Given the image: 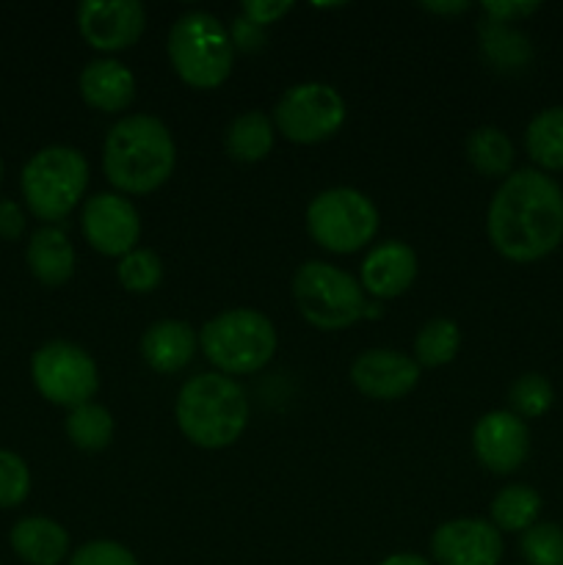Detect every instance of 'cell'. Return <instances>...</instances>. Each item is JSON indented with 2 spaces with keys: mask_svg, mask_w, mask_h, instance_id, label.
Masks as SVG:
<instances>
[{
  "mask_svg": "<svg viewBox=\"0 0 563 565\" xmlns=\"http://www.w3.org/2000/svg\"><path fill=\"white\" fill-rule=\"evenodd\" d=\"M467 160L478 174L491 180H506L513 169V143L500 127L484 125L469 132Z\"/></svg>",
  "mask_w": 563,
  "mask_h": 565,
  "instance_id": "603a6c76",
  "label": "cell"
},
{
  "mask_svg": "<svg viewBox=\"0 0 563 565\" xmlns=\"http://www.w3.org/2000/svg\"><path fill=\"white\" fill-rule=\"evenodd\" d=\"M555 392L552 384L541 373H524L508 390V403H511V414L519 419H539L552 408Z\"/></svg>",
  "mask_w": 563,
  "mask_h": 565,
  "instance_id": "4316f807",
  "label": "cell"
},
{
  "mask_svg": "<svg viewBox=\"0 0 563 565\" xmlns=\"http://www.w3.org/2000/svg\"><path fill=\"white\" fill-rule=\"evenodd\" d=\"M461 345V331L450 318H434L417 331L414 340V362L419 367H442L456 359Z\"/></svg>",
  "mask_w": 563,
  "mask_h": 565,
  "instance_id": "484cf974",
  "label": "cell"
},
{
  "mask_svg": "<svg viewBox=\"0 0 563 565\" xmlns=\"http://www.w3.org/2000/svg\"><path fill=\"white\" fill-rule=\"evenodd\" d=\"M276 329L257 309H226L199 331L204 359L221 375H248L263 370L274 359Z\"/></svg>",
  "mask_w": 563,
  "mask_h": 565,
  "instance_id": "5b68a950",
  "label": "cell"
},
{
  "mask_svg": "<svg viewBox=\"0 0 563 565\" xmlns=\"http://www.w3.org/2000/svg\"><path fill=\"white\" fill-rule=\"evenodd\" d=\"M290 9V0H246V3H241V17L252 22V25L265 28L270 22L282 20Z\"/></svg>",
  "mask_w": 563,
  "mask_h": 565,
  "instance_id": "836d02e7",
  "label": "cell"
},
{
  "mask_svg": "<svg viewBox=\"0 0 563 565\" xmlns=\"http://www.w3.org/2000/svg\"><path fill=\"white\" fill-rule=\"evenodd\" d=\"M486 232L500 257L539 263L563 241V191L539 169H519L491 196Z\"/></svg>",
  "mask_w": 563,
  "mask_h": 565,
  "instance_id": "6da1fadb",
  "label": "cell"
},
{
  "mask_svg": "<svg viewBox=\"0 0 563 565\" xmlns=\"http://www.w3.org/2000/svg\"><path fill=\"white\" fill-rule=\"evenodd\" d=\"M25 232V213L14 199H0V237L17 241Z\"/></svg>",
  "mask_w": 563,
  "mask_h": 565,
  "instance_id": "e575fe53",
  "label": "cell"
},
{
  "mask_svg": "<svg viewBox=\"0 0 563 565\" xmlns=\"http://www.w3.org/2000/svg\"><path fill=\"white\" fill-rule=\"evenodd\" d=\"M3 171H6L3 169V158H0V182H3Z\"/></svg>",
  "mask_w": 563,
  "mask_h": 565,
  "instance_id": "f35d334b",
  "label": "cell"
},
{
  "mask_svg": "<svg viewBox=\"0 0 563 565\" xmlns=\"http://www.w3.org/2000/svg\"><path fill=\"white\" fill-rule=\"evenodd\" d=\"M293 298L309 326L320 331H342L375 315L362 285L337 265L309 259L293 276Z\"/></svg>",
  "mask_w": 563,
  "mask_h": 565,
  "instance_id": "8992f818",
  "label": "cell"
},
{
  "mask_svg": "<svg viewBox=\"0 0 563 565\" xmlns=\"http://www.w3.org/2000/svg\"><path fill=\"white\" fill-rule=\"evenodd\" d=\"M70 565H138V561L119 541H88L72 552Z\"/></svg>",
  "mask_w": 563,
  "mask_h": 565,
  "instance_id": "1f68e13d",
  "label": "cell"
},
{
  "mask_svg": "<svg viewBox=\"0 0 563 565\" xmlns=\"http://www.w3.org/2000/svg\"><path fill=\"white\" fill-rule=\"evenodd\" d=\"M307 232L326 252L353 254L379 232V210L357 188H329L309 202Z\"/></svg>",
  "mask_w": 563,
  "mask_h": 565,
  "instance_id": "ba28073f",
  "label": "cell"
},
{
  "mask_svg": "<svg viewBox=\"0 0 563 565\" xmlns=\"http://www.w3.org/2000/svg\"><path fill=\"white\" fill-rule=\"evenodd\" d=\"M519 552L528 565H563V530L552 522H535L522 533Z\"/></svg>",
  "mask_w": 563,
  "mask_h": 565,
  "instance_id": "f1b7e54d",
  "label": "cell"
},
{
  "mask_svg": "<svg viewBox=\"0 0 563 565\" xmlns=\"http://www.w3.org/2000/svg\"><path fill=\"white\" fill-rule=\"evenodd\" d=\"M423 9L431 11V14L445 17V14H464V11L472 9V3H469V0H453V3H439V0H436V3H423Z\"/></svg>",
  "mask_w": 563,
  "mask_h": 565,
  "instance_id": "8d00e7d4",
  "label": "cell"
},
{
  "mask_svg": "<svg viewBox=\"0 0 563 565\" xmlns=\"http://www.w3.org/2000/svg\"><path fill=\"white\" fill-rule=\"evenodd\" d=\"M274 138H276V127L274 121L268 119L259 110H246V114L235 116L226 127V152L230 158L241 160V163H259L270 154L274 149Z\"/></svg>",
  "mask_w": 563,
  "mask_h": 565,
  "instance_id": "44dd1931",
  "label": "cell"
},
{
  "mask_svg": "<svg viewBox=\"0 0 563 565\" xmlns=\"http://www.w3.org/2000/svg\"><path fill=\"white\" fill-rule=\"evenodd\" d=\"M419 364L390 348H373L353 359L351 384L373 401H401L417 386Z\"/></svg>",
  "mask_w": 563,
  "mask_h": 565,
  "instance_id": "9a60e30c",
  "label": "cell"
},
{
  "mask_svg": "<svg viewBox=\"0 0 563 565\" xmlns=\"http://www.w3.org/2000/svg\"><path fill=\"white\" fill-rule=\"evenodd\" d=\"M0 565H3V563H0Z\"/></svg>",
  "mask_w": 563,
  "mask_h": 565,
  "instance_id": "ab89813d",
  "label": "cell"
},
{
  "mask_svg": "<svg viewBox=\"0 0 563 565\" xmlns=\"http://www.w3.org/2000/svg\"><path fill=\"white\" fill-rule=\"evenodd\" d=\"M484 42L486 53L502 66H524L530 61V55H533L530 42L522 33L511 31V28L506 25H497V22H491V28H486Z\"/></svg>",
  "mask_w": 563,
  "mask_h": 565,
  "instance_id": "4dcf8cb0",
  "label": "cell"
},
{
  "mask_svg": "<svg viewBox=\"0 0 563 565\" xmlns=\"http://www.w3.org/2000/svg\"><path fill=\"white\" fill-rule=\"evenodd\" d=\"M491 524L500 533H524L539 522L541 494L524 483L506 486L491 500Z\"/></svg>",
  "mask_w": 563,
  "mask_h": 565,
  "instance_id": "cb8c5ba5",
  "label": "cell"
},
{
  "mask_svg": "<svg viewBox=\"0 0 563 565\" xmlns=\"http://www.w3.org/2000/svg\"><path fill=\"white\" fill-rule=\"evenodd\" d=\"M66 436L83 452H99L114 439V417L99 403H86L66 414Z\"/></svg>",
  "mask_w": 563,
  "mask_h": 565,
  "instance_id": "d4e9b609",
  "label": "cell"
},
{
  "mask_svg": "<svg viewBox=\"0 0 563 565\" xmlns=\"http://www.w3.org/2000/svg\"><path fill=\"white\" fill-rule=\"evenodd\" d=\"M436 565H500L502 535L486 519H450L431 535Z\"/></svg>",
  "mask_w": 563,
  "mask_h": 565,
  "instance_id": "4fadbf2b",
  "label": "cell"
},
{
  "mask_svg": "<svg viewBox=\"0 0 563 565\" xmlns=\"http://www.w3.org/2000/svg\"><path fill=\"white\" fill-rule=\"evenodd\" d=\"M31 381L44 401L72 412L97 395L99 370L86 348L70 340H53L36 348L31 356Z\"/></svg>",
  "mask_w": 563,
  "mask_h": 565,
  "instance_id": "9c48e42d",
  "label": "cell"
},
{
  "mask_svg": "<svg viewBox=\"0 0 563 565\" xmlns=\"http://www.w3.org/2000/svg\"><path fill=\"white\" fill-rule=\"evenodd\" d=\"M174 417L191 445L202 450H224L241 439L248 425L246 392L230 375H193L177 395Z\"/></svg>",
  "mask_w": 563,
  "mask_h": 565,
  "instance_id": "3957f363",
  "label": "cell"
},
{
  "mask_svg": "<svg viewBox=\"0 0 563 565\" xmlns=\"http://www.w3.org/2000/svg\"><path fill=\"white\" fill-rule=\"evenodd\" d=\"M81 230L94 252L121 259L141 237V215L130 199L119 193H97L83 204Z\"/></svg>",
  "mask_w": 563,
  "mask_h": 565,
  "instance_id": "8fae6325",
  "label": "cell"
},
{
  "mask_svg": "<svg viewBox=\"0 0 563 565\" xmlns=\"http://www.w3.org/2000/svg\"><path fill=\"white\" fill-rule=\"evenodd\" d=\"M169 58L185 86L199 92L219 88L235 64L230 28L210 11H185L169 31Z\"/></svg>",
  "mask_w": 563,
  "mask_h": 565,
  "instance_id": "277c9868",
  "label": "cell"
},
{
  "mask_svg": "<svg viewBox=\"0 0 563 565\" xmlns=\"http://www.w3.org/2000/svg\"><path fill=\"white\" fill-rule=\"evenodd\" d=\"M31 494V469L17 452L0 450V511L20 508Z\"/></svg>",
  "mask_w": 563,
  "mask_h": 565,
  "instance_id": "f546056e",
  "label": "cell"
},
{
  "mask_svg": "<svg viewBox=\"0 0 563 565\" xmlns=\"http://www.w3.org/2000/svg\"><path fill=\"white\" fill-rule=\"evenodd\" d=\"M480 9L489 14V22H497V25H508V22L524 20V17L535 14L541 9L535 0H489Z\"/></svg>",
  "mask_w": 563,
  "mask_h": 565,
  "instance_id": "d6a6232c",
  "label": "cell"
},
{
  "mask_svg": "<svg viewBox=\"0 0 563 565\" xmlns=\"http://www.w3.org/2000/svg\"><path fill=\"white\" fill-rule=\"evenodd\" d=\"M472 450L480 467L495 475H511L530 452V430L524 419L511 412H489L475 423Z\"/></svg>",
  "mask_w": 563,
  "mask_h": 565,
  "instance_id": "5bb4252c",
  "label": "cell"
},
{
  "mask_svg": "<svg viewBox=\"0 0 563 565\" xmlns=\"http://www.w3.org/2000/svg\"><path fill=\"white\" fill-rule=\"evenodd\" d=\"M230 36H232V44H235V50H243V53H254V50H259L265 44L263 28L252 25V22L243 20V17L241 20H235Z\"/></svg>",
  "mask_w": 563,
  "mask_h": 565,
  "instance_id": "d590c367",
  "label": "cell"
},
{
  "mask_svg": "<svg viewBox=\"0 0 563 565\" xmlns=\"http://www.w3.org/2000/svg\"><path fill=\"white\" fill-rule=\"evenodd\" d=\"M81 97L99 114H121L136 99V77L121 61L94 58L81 72Z\"/></svg>",
  "mask_w": 563,
  "mask_h": 565,
  "instance_id": "e0dca14e",
  "label": "cell"
},
{
  "mask_svg": "<svg viewBox=\"0 0 563 565\" xmlns=\"http://www.w3.org/2000/svg\"><path fill=\"white\" fill-rule=\"evenodd\" d=\"M414 276H417V254H414V248L403 241H386L379 243L364 257L359 285L368 296L384 301V298L403 296L414 285Z\"/></svg>",
  "mask_w": 563,
  "mask_h": 565,
  "instance_id": "2e32d148",
  "label": "cell"
},
{
  "mask_svg": "<svg viewBox=\"0 0 563 565\" xmlns=\"http://www.w3.org/2000/svg\"><path fill=\"white\" fill-rule=\"evenodd\" d=\"M9 544L28 565H61L70 555V533L47 516H25L11 527Z\"/></svg>",
  "mask_w": 563,
  "mask_h": 565,
  "instance_id": "ffe728a7",
  "label": "cell"
},
{
  "mask_svg": "<svg viewBox=\"0 0 563 565\" xmlns=\"http://www.w3.org/2000/svg\"><path fill=\"white\" fill-rule=\"evenodd\" d=\"M25 263L39 285L64 287L75 274V246L64 230L44 224L28 241Z\"/></svg>",
  "mask_w": 563,
  "mask_h": 565,
  "instance_id": "d6986e66",
  "label": "cell"
},
{
  "mask_svg": "<svg viewBox=\"0 0 563 565\" xmlns=\"http://www.w3.org/2000/svg\"><path fill=\"white\" fill-rule=\"evenodd\" d=\"M22 199L39 221L66 218L88 188V163L81 149L53 143L31 154L20 174Z\"/></svg>",
  "mask_w": 563,
  "mask_h": 565,
  "instance_id": "52a82bcc",
  "label": "cell"
},
{
  "mask_svg": "<svg viewBox=\"0 0 563 565\" xmlns=\"http://www.w3.org/2000/svg\"><path fill=\"white\" fill-rule=\"evenodd\" d=\"M199 334L185 320H158L141 337V356L155 373L171 375L191 364Z\"/></svg>",
  "mask_w": 563,
  "mask_h": 565,
  "instance_id": "ac0fdd59",
  "label": "cell"
},
{
  "mask_svg": "<svg viewBox=\"0 0 563 565\" xmlns=\"http://www.w3.org/2000/svg\"><path fill=\"white\" fill-rule=\"evenodd\" d=\"M174 138L158 116H125L105 136L103 171L119 191L132 196L158 191L174 174Z\"/></svg>",
  "mask_w": 563,
  "mask_h": 565,
  "instance_id": "7a4b0ae2",
  "label": "cell"
},
{
  "mask_svg": "<svg viewBox=\"0 0 563 565\" xmlns=\"http://www.w3.org/2000/svg\"><path fill=\"white\" fill-rule=\"evenodd\" d=\"M348 105L329 83H296L274 108V127L293 143H320L342 130Z\"/></svg>",
  "mask_w": 563,
  "mask_h": 565,
  "instance_id": "30bf717a",
  "label": "cell"
},
{
  "mask_svg": "<svg viewBox=\"0 0 563 565\" xmlns=\"http://www.w3.org/2000/svg\"><path fill=\"white\" fill-rule=\"evenodd\" d=\"M147 28V11L138 0H86L77 6V31L103 53L132 47Z\"/></svg>",
  "mask_w": 563,
  "mask_h": 565,
  "instance_id": "7c38bea8",
  "label": "cell"
},
{
  "mask_svg": "<svg viewBox=\"0 0 563 565\" xmlns=\"http://www.w3.org/2000/svg\"><path fill=\"white\" fill-rule=\"evenodd\" d=\"M381 565H434V563L425 561V557H419V555H408V552H403V555L386 557Z\"/></svg>",
  "mask_w": 563,
  "mask_h": 565,
  "instance_id": "74e56055",
  "label": "cell"
},
{
  "mask_svg": "<svg viewBox=\"0 0 563 565\" xmlns=\"http://www.w3.org/2000/svg\"><path fill=\"white\" fill-rule=\"evenodd\" d=\"M524 147L539 171H563V105L541 110L530 119Z\"/></svg>",
  "mask_w": 563,
  "mask_h": 565,
  "instance_id": "7402d4cb",
  "label": "cell"
},
{
  "mask_svg": "<svg viewBox=\"0 0 563 565\" xmlns=\"http://www.w3.org/2000/svg\"><path fill=\"white\" fill-rule=\"evenodd\" d=\"M116 276H119V285L127 292H141L144 296V292H152L160 287V281H163V263L149 248H132L127 257L119 259Z\"/></svg>",
  "mask_w": 563,
  "mask_h": 565,
  "instance_id": "83f0119b",
  "label": "cell"
}]
</instances>
